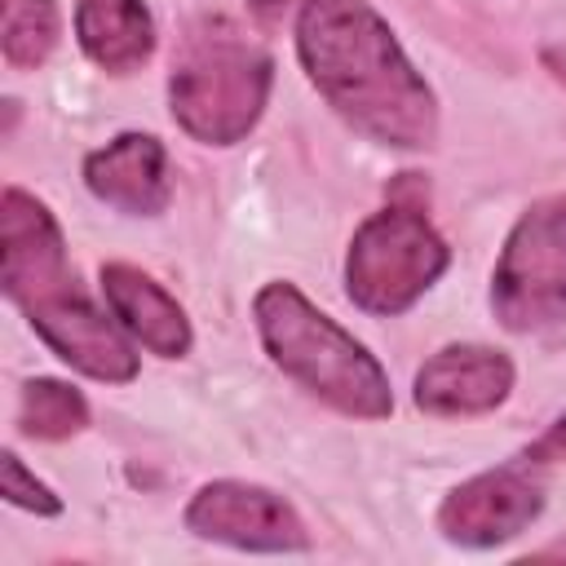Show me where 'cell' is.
I'll return each mask as SVG.
<instances>
[{
  "instance_id": "6da1fadb",
  "label": "cell",
  "mask_w": 566,
  "mask_h": 566,
  "mask_svg": "<svg viewBox=\"0 0 566 566\" xmlns=\"http://www.w3.org/2000/svg\"><path fill=\"white\" fill-rule=\"evenodd\" d=\"M296 53L310 84L363 137L394 150L438 142V102L367 0H305Z\"/></svg>"
},
{
  "instance_id": "7a4b0ae2",
  "label": "cell",
  "mask_w": 566,
  "mask_h": 566,
  "mask_svg": "<svg viewBox=\"0 0 566 566\" xmlns=\"http://www.w3.org/2000/svg\"><path fill=\"white\" fill-rule=\"evenodd\" d=\"M0 283L66 367L106 385L137 376V354L119 323H111L80 287L53 212L18 186L0 199Z\"/></svg>"
},
{
  "instance_id": "3957f363",
  "label": "cell",
  "mask_w": 566,
  "mask_h": 566,
  "mask_svg": "<svg viewBox=\"0 0 566 566\" xmlns=\"http://www.w3.org/2000/svg\"><path fill=\"white\" fill-rule=\"evenodd\" d=\"M252 318L274 367L327 407L358 420H385L394 411L385 367L301 287L265 283L252 301Z\"/></svg>"
},
{
  "instance_id": "277c9868",
  "label": "cell",
  "mask_w": 566,
  "mask_h": 566,
  "mask_svg": "<svg viewBox=\"0 0 566 566\" xmlns=\"http://www.w3.org/2000/svg\"><path fill=\"white\" fill-rule=\"evenodd\" d=\"M270 53L248 40L234 22L208 18L181 40V53L168 75V106L195 142L234 146L256 128L270 102Z\"/></svg>"
},
{
  "instance_id": "5b68a950",
  "label": "cell",
  "mask_w": 566,
  "mask_h": 566,
  "mask_svg": "<svg viewBox=\"0 0 566 566\" xmlns=\"http://www.w3.org/2000/svg\"><path fill=\"white\" fill-rule=\"evenodd\" d=\"M447 261L451 252L424 212L416 203H389L354 230L345 256V292L358 310L394 318L442 279Z\"/></svg>"
},
{
  "instance_id": "8992f818",
  "label": "cell",
  "mask_w": 566,
  "mask_h": 566,
  "mask_svg": "<svg viewBox=\"0 0 566 566\" xmlns=\"http://www.w3.org/2000/svg\"><path fill=\"white\" fill-rule=\"evenodd\" d=\"M491 310L509 332L566 323V195L535 199L509 230L491 274Z\"/></svg>"
},
{
  "instance_id": "52a82bcc",
  "label": "cell",
  "mask_w": 566,
  "mask_h": 566,
  "mask_svg": "<svg viewBox=\"0 0 566 566\" xmlns=\"http://www.w3.org/2000/svg\"><path fill=\"white\" fill-rule=\"evenodd\" d=\"M186 526L199 539L243 553H305L310 531L301 513L256 482H208L186 504Z\"/></svg>"
},
{
  "instance_id": "ba28073f",
  "label": "cell",
  "mask_w": 566,
  "mask_h": 566,
  "mask_svg": "<svg viewBox=\"0 0 566 566\" xmlns=\"http://www.w3.org/2000/svg\"><path fill=\"white\" fill-rule=\"evenodd\" d=\"M539 509H544V482L531 473V460L522 455L513 464L460 482L438 509V531L460 548H495L522 535L539 517Z\"/></svg>"
},
{
  "instance_id": "9c48e42d",
  "label": "cell",
  "mask_w": 566,
  "mask_h": 566,
  "mask_svg": "<svg viewBox=\"0 0 566 566\" xmlns=\"http://www.w3.org/2000/svg\"><path fill=\"white\" fill-rule=\"evenodd\" d=\"M513 389L509 354L491 345H447L416 371V407L429 416H482Z\"/></svg>"
},
{
  "instance_id": "30bf717a",
  "label": "cell",
  "mask_w": 566,
  "mask_h": 566,
  "mask_svg": "<svg viewBox=\"0 0 566 566\" xmlns=\"http://www.w3.org/2000/svg\"><path fill=\"white\" fill-rule=\"evenodd\" d=\"M84 186L128 217H155L172 199L168 150L150 133H119L84 159Z\"/></svg>"
},
{
  "instance_id": "8fae6325",
  "label": "cell",
  "mask_w": 566,
  "mask_h": 566,
  "mask_svg": "<svg viewBox=\"0 0 566 566\" xmlns=\"http://www.w3.org/2000/svg\"><path fill=\"white\" fill-rule=\"evenodd\" d=\"M102 292H106L115 323L133 340H142L150 354H159V358H186L190 354V345H195L190 318L150 274H142L128 261H106L102 265Z\"/></svg>"
},
{
  "instance_id": "7c38bea8",
  "label": "cell",
  "mask_w": 566,
  "mask_h": 566,
  "mask_svg": "<svg viewBox=\"0 0 566 566\" xmlns=\"http://www.w3.org/2000/svg\"><path fill=\"white\" fill-rule=\"evenodd\" d=\"M75 35L80 49L111 75H128L155 53V18L142 0H80Z\"/></svg>"
},
{
  "instance_id": "4fadbf2b",
  "label": "cell",
  "mask_w": 566,
  "mask_h": 566,
  "mask_svg": "<svg viewBox=\"0 0 566 566\" xmlns=\"http://www.w3.org/2000/svg\"><path fill=\"white\" fill-rule=\"evenodd\" d=\"M88 424V402L80 389H71L66 380H27L22 385V402H18V429L27 438H44V442H57V438H71Z\"/></svg>"
},
{
  "instance_id": "5bb4252c",
  "label": "cell",
  "mask_w": 566,
  "mask_h": 566,
  "mask_svg": "<svg viewBox=\"0 0 566 566\" xmlns=\"http://www.w3.org/2000/svg\"><path fill=\"white\" fill-rule=\"evenodd\" d=\"M62 35V13L53 0H9L4 13V62L13 71L40 66Z\"/></svg>"
},
{
  "instance_id": "9a60e30c",
  "label": "cell",
  "mask_w": 566,
  "mask_h": 566,
  "mask_svg": "<svg viewBox=\"0 0 566 566\" xmlns=\"http://www.w3.org/2000/svg\"><path fill=\"white\" fill-rule=\"evenodd\" d=\"M0 491H4L9 504L27 509V513H40V517H57L62 513V500L35 473H27V464L18 460V451H4L0 455Z\"/></svg>"
},
{
  "instance_id": "2e32d148",
  "label": "cell",
  "mask_w": 566,
  "mask_h": 566,
  "mask_svg": "<svg viewBox=\"0 0 566 566\" xmlns=\"http://www.w3.org/2000/svg\"><path fill=\"white\" fill-rule=\"evenodd\" d=\"M526 460L531 464H553V460H566V416L553 420L531 447H526Z\"/></svg>"
},
{
  "instance_id": "e0dca14e",
  "label": "cell",
  "mask_w": 566,
  "mask_h": 566,
  "mask_svg": "<svg viewBox=\"0 0 566 566\" xmlns=\"http://www.w3.org/2000/svg\"><path fill=\"white\" fill-rule=\"evenodd\" d=\"M544 62H548V71L557 80H566V49H544Z\"/></svg>"
},
{
  "instance_id": "ac0fdd59",
  "label": "cell",
  "mask_w": 566,
  "mask_h": 566,
  "mask_svg": "<svg viewBox=\"0 0 566 566\" xmlns=\"http://www.w3.org/2000/svg\"><path fill=\"white\" fill-rule=\"evenodd\" d=\"M256 9H283V4H292V0H252Z\"/></svg>"
}]
</instances>
